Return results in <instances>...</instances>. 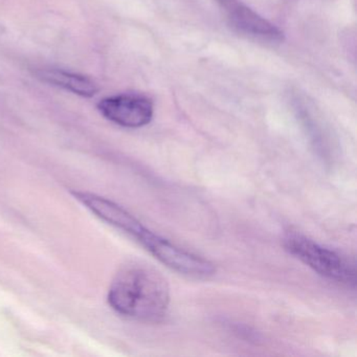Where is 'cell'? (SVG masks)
Returning a JSON list of instances; mask_svg holds the SVG:
<instances>
[{"label": "cell", "instance_id": "6da1fadb", "mask_svg": "<svg viewBox=\"0 0 357 357\" xmlns=\"http://www.w3.org/2000/svg\"><path fill=\"white\" fill-rule=\"evenodd\" d=\"M108 303L123 317L139 321H158L170 305V287L166 278L144 263L123 267L112 281Z\"/></svg>", "mask_w": 357, "mask_h": 357}, {"label": "cell", "instance_id": "7a4b0ae2", "mask_svg": "<svg viewBox=\"0 0 357 357\" xmlns=\"http://www.w3.org/2000/svg\"><path fill=\"white\" fill-rule=\"evenodd\" d=\"M283 244L289 254L321 277L347 287L356 285V267L344 255L296 231L286 233Z\"/></svg>", "mask_w": 357, "mask_h": 357}, {"label": "cell", "instance_id": "3957f363", "mask_svg": "<svg viewBox=\"0 0 357 357\" xmlns=\"http://www.w3.org/2000/svg\"><path fill=\"white\" fill-rule=\"evenodd\" d=\"M216 3L225 12L229 26L238 34L269 45L283 43L284 34L280 29L240 0H216Z\"/></svg>", "mask_w": 357, "mask_h": 357}, {"label": "cell", "instance_id": "277c9868", "mask_svg": "<svg viewBox=\"0 0 357 357\" xmlns=\"http://www.w3.org/2000/svg\"><path fill=\"white\" fill-rule=\"evenodd\" d=\"M104 118L125 128H141L151 122L154 107L144 96L119 95L105 98L98 104Z\"/></svg>", "mask_w": 357, "mask_h": 357}, {"label": "cell", "instance_id": "5b68a950", "mask_svg": "<svg viewBox=\"0 0 357 357\" xmlns=\"http://www.w3.org/2000/svg\"><path fill=\"white\" fill-rule=\"evenodd\" d=\"M290 98L296 119L315 149L323 156L331 154L334 147L333 135L319 108L308 97L298 91L291 93Z\"/></svg>", "mask_w": 357, "mask_h": 357}, {"label": "cell", "instance_id": "8992f818", "mask_svg": "<svg viewBox=\"0 0 357 357\" xmlns=\"http://www.w3.org/2000/svg\"><path fill=\"white\" fill-rule=\"evenodd\" d=\"M36 76L43 82L66 89L80 97L91 98L98 93L96 83L82 75L56 68H43L37 70Z\"/></svg>", "mask_w": 357, "mask_h": 357}]
</instances>
